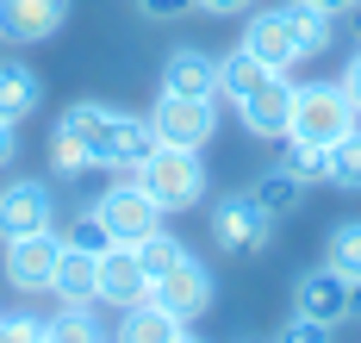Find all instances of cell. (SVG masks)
<instances>
[{
  "label": "cell",
  "mask_w": 361,
  "mask_h": 343,
  "mask_svg": "<svg viewBox=\"0 0 361 343\" xmlns=\"http://www.w3.org/2000/svg\"><path fill=\"white\" fill-rule=\"evenodd\" d=\"M131 175H137V181H144V193L162 206V219H169V212H193V206L206 200V162H200V150L156 144V150H149Z\"/></svg>",
  "instance_id": "cell-1"
},
{
  "label": "cell",
  "mask_w": 361,
  "mask_h": 343,
  "mask_svg": "<svg viewBox=\"0 0 361 343\" xmlns=\"http://www.w3.org/2000/svg\"><path fill=\"white\" fill-rule=\"evenodd\" d=\"M349 131H361V113H355V100L343 94V81H312V88L293 94V131L287 138L330 150V144L349 138Z\"/></svg>",
  "instance_id": "cell-2"
},
{
  "label": "cell",
  "mask_w": 361,
  "mask_h": 343,
  "mask_svg": "<svg viewBox=\"0 0 361 343\" xmlns=\"http://www.w3.org/2000/svg\"><path fill=\"white\" fill-rule=\"evenodd\" d=\"M149 131L156 144H175V150H206L218 131V100H187V94H156L149 107Z\"/></svg>",
  "instance_id": "cell-3"
},
{
  "label": "cell",
  "mask_w": 361,
  "mask_h": 343,
  "mask_svg": "<svg viewBox=\"0 0 361 343\" xmlns=\"http://www.w3.org/2000/svg\"><path fill=\"white\" fill-rule=\"evenodd\" d=\"M268 237H274V219L255 206V193H224L212 206V243L224 256H262L268 250Z\"/></svg>",
  "instance_id": "cell-4"
},
{
  "label": "cell",
  "mask_w": 361,
  "mask_h": 343,
  "mask_svg": "<svg viewBox=\"0 0 361 343\" xmlns=\"http://www.w3.org/2000/svg\"><path fill=\"white\" fill-rule=\"evenodd\" d=\"M149 300L162 306V312H175L180 325H193V318H206L218 300V287H212V268L200 263V256H180L162 281H149Z\"/></svg>",
  "instance_id": "cell-5"
},
{
  "label": "cell",
  "mask_w": 361,
  "mask_h": 343,
  "mask_svg": "<svg viewBox=\"0 0 361 343\" xmlns=\"http://www.w3.org/2000/svg\"><path fill=\"white\" fill-rule=\"evenodd\" d=\"M100 225L112 231V243H137L149 231H162V206L144 193V181H112L100 200H94Z\"/></svg>",
  "instance_id": "cell-6"
},
{
  "label": "cell",
  "mask_w": 361,
  "mask_h": 343,
  "mask_svg": "<svg viewBox=\"0 0 361 343\" xmlns=\"http://www.w3.org/2000/svg\"><path fill=\"white\" fill-rule=\"evenodd\" d=\"M56 256H63V231H32V237H13L6 243V281L19 287V294H50V281H56Z\"/></svg>",
  "instance_id": "cell-7"
},
{
  "label": "cell",
  "mask_w": 361,
  "mask_h": 343,
  "mask_svg": "<svg viewBox=\"0 0 361 343\" xmlns=\"http://www.w3.org/2000/svg\"><path fill=\"white\" fill-rule=\"evenodd\" d=\"M50 225H56V193L44 188V181H6L0 188V243L50 231Z\"/></svg>",
  "instance_id": "cell-8"
},
{
  "label": "cell",
  "mask_w": 361,
  "mask_h": 343,
  "mask_svg": "<svg viewBox=\"0 0 361 343\" xmlns=\"http://www.w3.org/2000/svg\"><path fill=\"white\" fill-rule=\"evenodd\" d=\"M243 50H250L255 63H268L274 76H293L305 56H299V38H293V19L287 6H268V13H250V25H243Z\"/></svg>",
  "instance_id": "cell-9"
},
{
  "label": "cell",
  "mask_w": 361,
  "mask_h": 343,
  "mask_svg": "<svg viewBox=\"0 0 361 343\" xmlns=\"http://www.w3.org/2000/svg\"><path fill=\"white\" fill-rule=\"evenodd\" d=\"M293 94H299V88H293L287 76H268L250 100H237L243 131H250V138H268V144H287V131H293Z\"/></svg>",
  "instance_id": "cell-10"
},
{
  "label": "cell",
  "mask_w": 361,
  "mask_h": 343,
  "mask_svg": "<svg viewBox=\"0 0 361 343\" xmlns=\"http://www.w3.org/2000/svg\"><path fill=\"white\" fill-rule=\"evenodd\" d=\"M112 125H118V107H106V100H75L69 113L56 119V131L69 144H81V156L94 169H106V156H112Z\"/></svg>",
  "instance_id": "cell-11"
},
{
  "label": "cell",
  "mask_w": 361,
  "mask_h": 343,
  "mask_svg": "<svg viewBox=\"0 0 361 343\" xmlns=\"http://www.w3.org/2000/svg\"><path fill=\"white\" fill-rule=\"evenodd\" d=\"M69 0H0V38L6 44H44L63 32Z\"/></svg>",
  "instance_id": "cell-12"
},
{
  "label": "cell",
  "mask_w": 361,
  "mask_h": 343,
  "mask_svg": "<svg viewBox=\"0 0 361 343\" xmlns=\"http://www.w3.org/2000/svg\"><path fill=\"white\" fill-rule=\"evenodd\" d=\"M137 300H149V275H144V263H137V250H131V243L100 250V306L125 312V306H137Z\"/></svg>",
  "instance_id": "cell-13"
},
{
  "label": "cell",
  "mask_w": 361,
  "mask_h": 343,
  "mask_svg": "<svg viewBox=\"0 0 361 343\" xmlns=\"http://www.w3.org/2000/svg\"><path fill=\"white\" fill-rule=\"evenodd\" d=\"M293 312L324 318V325H343V318H349V281H343L336 268H312V275H299V281H293Z\"/></svg>",
  "instance_id": "cell-14"
},
{
  "label": "cell",
  "mask_w": 361,
  "mask_h": 343,
  "mask_svg": "<svg viewBox=\"0 0 361 343\" xmlns=\"http://www.w3.org/2000/svg\"><path fill=\"white\" fill-rule=\"evenodd\" d=\"M162 94H187V100H218V56L193 50V44L169 50V63H162Z\"/></svg>",
  "instance_id": "cell-15"
},
{
  "label": "cell",
  "mask_w": 361,
  "mask_h": 343,
  "mask_svg": "<svg viewBox=\"0 0 361 343\" xmlns=\"http://www.w3.org/2000/svg\"><path fill=\"white\" fill-rule=\"evenodd\" d=\"M50 294H56L63 306H100V256H94V250H75V243H63Z\"/></svg>",
  "instance_id": "cell-16"
},
{
  "label": "cell",
  "mask_w": 361,
  "mask_h": 343,
  "mask_svg": "<svg viewBox=\"0 0 361 343\" xmlns=\"http://www.w3.org/2000/svg\"><path fill=\"white\" fill-rule=\"evenodd\" d=\"M187 325H180L175 312H162L156 300H137L118 312V325H112V343H175Z\"/></svg>",
  "instance_id": "cell-17"
},
{
  "label": "cell",
  "mask_w": 361,
  "mask_h": 343,
  "mask_svg": "<svg viewBox=\"0 0 361 343\" xmlns=\"http://www.w3.org/2000/svg\"><path fill=\"white\" fill-rule=\"evenodd\" d=\"M37 100H44L37 69H25V63H0V119L25 125V119L37 113Z\"/></svg>",
  "instance_id": "cell-18"
},
{
  "label": "cell",
  "mask_w": 361,
  "mask_h": 343,
  "mask_svg": "<svg viewBox=\"0 0 361 343\" xmlns=\"http://www.w3.org/2000/svg\"><path fill=\"white\" fill-rule=\"evenodd\" d=\"M268 76H274V69H268V63H255L250 50L237 44L231 56H218V100H231V107H237V100H250Z\"/></svg>",
  "instance_id": "cell-19"
},
{
  "label": "cell",
  "mask_w": 361,
  "mask_h": 343,
  "mask_svg": "<svg viewBox=\"0 0 361 343\" xmlns=\"http://www.w3.org/2000/svg\"><path fill=\"white\" fill-rule=\"evenodd\" d=\"M250 193H255V206H262L268 219H287V212H299V206H305V181H299L293 169H281V162H274V169H268Z\"/></svg>",
  "instance_id": "cell-20"
},
{
  "label": "cell",
  "mask_w": 361,
  "mask_h": 343,
  "mask_svg": "<svg viewBox=\"0 0 361 343\" xmlns=\"http://www.w3.org/2000/svg\"><path fill=\"white\" fill-rule=\"evenodd\" d=\"M149 150H156V131H149V119L118 113V125H112V156H106V169H137Z\"/></svg>",
  "instance_id": "cell-21"
},
{
  "label": "cell",
  "mask_w": 361,
  "mask_h": 343,
  "mask_svg": "<svg viewBox=\"0 0 361 343\" xmlns=\"http://www.w3.org/2000/svg\"><path fill=\"white\" fill-rule=\"evenodd\" d=\"M287 19H293V38H299V56H324L336 44V19L305 6V0H287Z\"/></svg>",
  "instance_id": "cell-22"
},
{
  "label": "cell",
  "mask_w": 361,
  "mask_h": 343,
  "mask_svg": "<svg viewBox=\"0 0 361 343\" xmlns=\"http://www.w3.org/2000/svg\"><path fill=\"white\" fill-rule=\"evenodd\" d=\"M324 268H336L349 287L361 281V219H343V225L324 237Z\"/></svg>",
  "instance_id": "cell-23"
},
{
  "label": "cell",
  "mask_w": 361,
  "mask_h": 343,
  "mask_svg": "<svg viewBox=\"0 0 361 343\" xmlns=\"http://www.w3.org/2000/svg\"><path fill=\"white\" fill-rule=\"evenodd\" d=\"M44 343H106V331L94 325V306H63L56 318H44Z\"/></svg>",
  "instance_id": "cell-24"
},
{
  "label": "cell",
  "mask_w": 361,
  "mask_h": 343,
  "mask_svg": "<svg viewBox=\"0 0 361 343\" xmlns=\"http://www.w3.org/2000/svg\"><path fill=\"white\" fill-rule=\"evenodd\" d=\"M324 181L330 188H361V131L336 138V144L324 150Z\"/></svg>",
  "instance_id": "cell-25"
},
{
  "label": "cell",
  "mask_w": 361,
  "mask_h": 343,
  "mask_svg": "<svg viewBox=\"0 0 361 343\" xmlns=\"http://www.w3.org/2000/svg\"><path fill=\"white\" fill-rule=\"evenodd\" d=\"M131 250H137V263H144V275H149V281H162V275H169V268H175L180 256H187L175 231H149V237H137Z\"/></svg>",
  "instance_id": "cell-26"
},
{
  "label": "cell",
  "mask_w": 361,
  "mask_h": 343,
  "mask_svg": "<svg viewBox=\"0 0 361 343\" xmlns=\"http://www.w3.org/2000/svg\"><path fill=\"white\" fill-rule=\"evenodd\" d=\"M63 243H75V250H94V256H100V250H112V231L100 225V212H75V225L63 231Z\"/></svg>",
  "instance_id": "cell-27"
},
{
  "label": "cell",
  "mask_w": 361,
  "mask_h": 343,
  "mask_svg": "<svg viewBox=\"0 0 361 343\" xmlns=\"http://www.w3.org/2000/svg\"><path fill=\"white\" fill-rule=\"evenodd\" d=\"M281 169H293L299 181H324V150H318V144H299V138H287Z\"/></svg>",
  "instance_id": "cell-28"
},
{
  "label": "cell",
  "mask_w": 361,
  "mask_h": 343,
  "mask_svg": "<svg viewBox=\"0 0 361 343\" xmlns=\"http://www.w3.org/2000/svg\"><path fill=\"white\" fill-rule=\"evenodd\" d=\"M274 343H336V325H324V318H305V312H293L287 325H281V337Z\"/></svg>",
  "instance_id": "cell-29"
},
{
  "label": "cell",
  "mask_w": 361,
  "mask_h": 343,
  "mask_svg": "<svg viewBox=\"0 0 361 343\" xmlns=\"http://www.w3.org/2000/svg\"><path fill=\"white\" fill-rule=\"evenodd\" d=\"M50 169H56V175H81V169H94V162L81 156V144H69L63 131H50Z\"/></svg>",
  "instance_id": "cell-30"
},
{
  "label": "cell",
  "mask_w": 361,
  "mask_h": 343,
  "mask_svg": "<svg viewBox=\"0 0 361 343\" xmlns=\"http://www.w3.org/2000/svg\"><path fill=\"white\" fill-rule=\"evenodd\" d=\"M0 343H44V318H32V312H0Z\"/></svg>",
  "instance_id": "cell-31"
},
{
  "label": "cell",
  "mask_w": 361,
  "mask_h": 343,
  "mask_svg": "<svg viewBox=\"0 0 361 343\" xmlns=\"http://www.w3.org/2000/svg\"><path fill=\"white\" fill-rule=\"evenodd\" d=\"M200 0H137V13L144 19H180V13H193Z\"/></svg>",
  "instance_id": "cell-32"
},
{
  "label": "cell",
  "mask_w": 361,
  "mask_h": 343,
  "mask_svg": "<svg viewBox=\"0 0 361 343\" xmlns=\"http://www.w3.org/2000/svg\"><path fill=\"white\" fill-rule=\"evenodd\" d=\"M200 13H212V19H237V13H255V0H200Z\"/></svg>",
  "instance_id": "cell-33"
},
{
  "label": "cell",
  "mask_w": 361,
  "mask_h": 343,
  "mask_svg": "<svg viewBox=\"0 0 361 343\" xmlns=\"http://www.w3.org/2000/svg\"><path fill=\"white\" fill-rule=\"evenodd\" d=\"M13 156H19V125H13V119H0V169H6Z\"/></svg>",
  "instance_id": "cell-34"
},
{
  "label": "cell",
  "mask_w": 361,
  "mask_h": 343,
  "mask_svg": "<svg viewBox=\"0 0 361 343\" xmlns=\"http://www.w3.org/2000/svg\"><path fill=\"white\" fill-rule=\"evenodd\" d=\"M343 94L355 100V113H361V50L349 56V69H343Z\"/></svg>",
  "instance_id": "cell-35"
},
{
  "label": "cell",
  "mask_w": 361,
  "mask_h": 343,
  "mask_svg": "<svg viewBox=\"0 0 361 343\" xmlns=\"http://www.w3.org/2000/svg\"><path fill=\"white\" fill-rule=\"evenodd\" d=\"M305 6H318V13H330V19H343V13H355L361 0H305Z\"/></svg>",
  "instance_id": "cell-36"
},
{
  "label": "cell",
  "mask_w": 361,
  "mask_h": 343,
  "mask_svg": "<svg viewBox=\"0 0 361 343\" xmlns=\"http://www.w3.org/2000/svg\"><path fill=\"white\" fill-rule=\"evenodd\" d=\"M349 318H361V281L349 287Z\"/></svg>",
  "instance_id": "cell-37"
},
{
  "label": "cell",
  "mask_w": 361,
  "mask_h": 343,
  "mask_svg": "<svg viewBox=\"0 0 361 343\" xmlns=\"http://www.w3.org/2000/svg\"><path fill=\"white\" fill-rule=\"evenodd\" d=\"M175 343H206V337H193V331H180V337H175Z\"/></svg>",
  "instance_id": "cell-38"
}]
</instances>
